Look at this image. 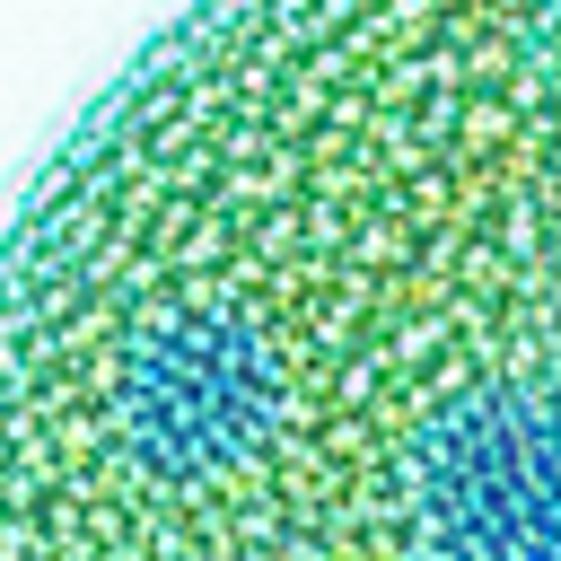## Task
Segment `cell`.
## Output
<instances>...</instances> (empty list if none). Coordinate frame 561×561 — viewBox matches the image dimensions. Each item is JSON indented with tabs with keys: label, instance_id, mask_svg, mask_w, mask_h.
Instances as JSON below:
<instances>
[{
	"label": "cell",
	"instance_id": "1",
	"mask_svg": "<svg viewBox=\"0 0 561 561\" xmlns=\"http://www.w3.org/2000/svg\"><path fill=\"white\" fill-rule=\"evenodd\" d=\"M552 0H193L0 228V561H561Z\"/></svg>",
	"mask_w": 561,
	"mask_h": 561
}]
</instances>
